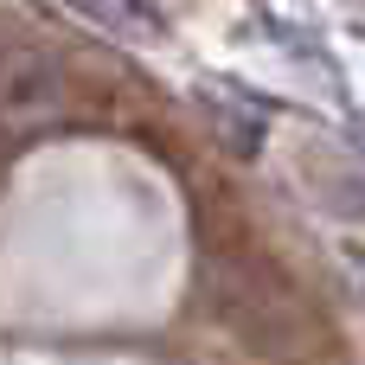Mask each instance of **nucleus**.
Here are the masks:
<instances>
[{
  "label": "nucleus",
  "mask_w": 365,
  "mask_h": 365,
  "mask_svg": "<svg viewBox=\"0 0 365 365\" xmlns=\"http://www.w3.org/2000/svg\"><path fill=\"white\" fill-rule=\"evenodd\" d=\"M58 103H64L58 64H51L45 51H32V45H6V51H0V122L32 128V122L58 115Z\"/></svg>",
  "instance_id": "obj_1"
},
{
  "label": "nucleus",
  "mask_w": 365,
  "mask_h": 365,
  "mask_svg": "<svg viewBox=\"0 0 365 365\" xmlns=\"http://www.w3.org/2000/svg\"><path fill=\"white\" fill-rule=\"evenodd\" d=\"M71 13H83L96 32L128 38V45H160L167 38V13L154 0H64Z\"/></svg>",
  "instance_id": "obj_2"
}]
</instances>
